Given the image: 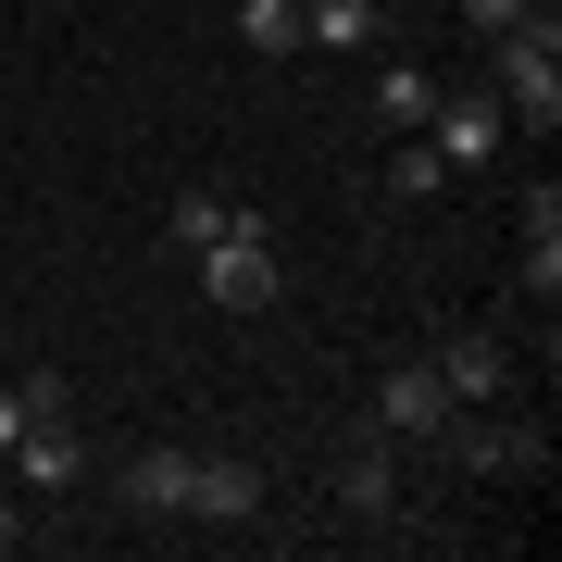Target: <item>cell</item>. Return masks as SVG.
<instances>
[{
    "label": "cell",
    "mask_w": 562,
    "mask_h": 562,
    "mask_svg": "<svg viewBox=\"0 0 562 562\" xmlns=\"http://www.w3.org/2000/svg\"><path fill=\"white\" fill-rule=\"evenodd\" d=\"M501 113H513V125H538V138L562 125V25H550V0L501 38Z\"/></svg>",
    "instance_id": "6da1fadb"
},
{
    "label": "cell",
    "mask_w": 562,
    "mask_h": 562,
    "mask_svg": "<svg viewBox=\"0 0 562 562\" xmlns=\"http://www.w3.org/2000/svg\"><path fill=\"white\" fill-rule=\"evenodd\" d=\"M188 262H201V288H213L225 313H276L288 301V262H276V238H262V213H238L213 250H188Z\"/></svg>",
    "instance_id": "7a4b0ae2"
},
{
    "label": "cell",
    "mask_w": 562,
    "mask_h": 562,
    "mask_svg": "<svg viewBox=\"0 0 562 562\" xmlns=\"http://www.w3.org/2000/svg\"><path fill=\"white\" fill-rule=\"evenodd\" d=\"M425 362H438V387H450V413H487V401H501V387H513V350L487 338V325H450V338L425 350Z\"/></svg>",
    "instance_id": "3957f363"
},
{
    "label": "cell",
    "mask_w": 562,
    "mask_h": 562,
    "mask_svg": "<svg viewBox=\"0 0 562 562\" xmlns=\"http://www.w3.org/2000/svg\"><path fill=\"white\" fill-rule=\"evenodd\" d=\"M0 462L25 475V501H63V487H88V438H76L63 413H25V438L0 450Z\"/></svg>",
    "instance_id": "277c9868"
},
{
    "label": "cell",
    "mask_w": 562,
    "mask_h": 562,
    "mask_svg": "<svg viewBox=\"0 0 562 562\" xmlns=\"http://www.w3.org/2000/svg\"><path fill=\"white\" fill-rule=\"evenodd\" d=\"M375 425H387V438H438V425H450V387H438V362H387V375H375Z\"/></svg>",
    "instance_id": "5b68a950"
},
{
    "label": "cell",
    "mask_w": 562,
    "mask_h": 562,
    "mask_svg": "<svg viewBox=\"0 0 562 562\" xmlns=\"http://www.w3.org/2000/svg\"><path fill=\"white\" fill-rule=\"evenodd\" d=\"M425 125H438V162H450V176H475V162H487V150L513 138V113L487 101V88H462V101H438Z\"/></svg>",
    "instance_id": "8992f818"
},
{
    "label": "cell",
    "mask_w": 562,
    "mask_h": 562,
    "mask_svg": "<svg viewBox=\"0 0 562 562\" xmlns=\"http://www.w3.org/2000/svg\"><path fill=\"white\" fill-rule=\"evenodd\" d=\"M188 513H201V525H250L262 513V475L225 462V450H188Z\"/></svg>",
    "instance_id": "52a82bcc"
},
{
    "label": "cell",
    "mask_w": 562,
    "mask_h": 562,
    "mask_svg": "<svg viewBox=\"0 0 562 562\" xmlns=\"http://www.w3.org/2000/svg\"><path fill=\"white\" fill-rule=\"evenodd\" d=\"M438 438L475 462V475H550V438H538V425H438Z\"/></svg>",
    "instance_id": "ba28073f"
},
{
    "label": "cell",
    "mask_w": 562,
    "mask_h": 562,
    "mask_svg": "<svg viewBox=\"0 0 562 562\" xmlns=\"http://www.w3.org/2000/svg\"><path fill=\"white\" fill-rule=\"evenodd\" d=\"M338 513H362V525H387L401 513V475H387V425L362 450H338Z\"/></svg>",
    "instance_id": "9c48e42d"
},
{
    "label": "cell",
    "mask_w": 562,
    "mask_h": 562,
    "mask_svg": "<svg viewBox=\"0 0 562 562\" xmlns=\"http://www.w3.org/2000/svg\"><path fill=\"white\" fill-rule=\"evenodd\" d=\"M125 513H188V450L176 438L125 450Z\"/></svg>",
    "instance_id": "30bf717a"
},
{
    "label": "cell",
    "mask_w": 562,
    "mask_h": 562,
    "mask_svg": "<svg viewBox=\"0 0 562 562\" xmlns=\"http://www.w3.org/2000/svg\"><path fill=\"white\" fill-rule=\"evenodd\" d=\"M375 38H387L375 0H301V50H338L350 63V50H375Z\"/></svg>",
    "instance_id": "8fae6325"
},
{
    "label": "cell",
    "mask_w": 562,
    "mask_h": 562,
    "mask_svg": "<svg viewBox=\"0 0 562 562\" xmlns=\"http://www.w3.org/2000/svg\"><path fill=\"white\" fill-rule=\"evenodd\" d=\"M513 262H525V288H538V301L562 288V188H550V176H538V201H525V250H513Z\"/></svg>",
    "instance_id": "7c38bea8"
},
{
    "label": "cell",
    "mask_w": 562,
    "mask_h": 562,
    "mask_svg": "<svg viewBox=\"0 0 562 562\" xmlns=\"http://www.w3.org/2000/svg\"><path fill=\"white\" fill-rule=\"evenodd\" d=\"M438 113V76L425 63H375V125H425Z\"/></svg>",
    "instance_id": "4fadbf2b"
},
{
    "label": "cell",
    "mask_w": 562,
    "mask_h": 562,
    "mask_svg": "<svg viewBox=\"0 0 562 562\" xmlns=\"http://www.w3.org/2000/svg\"><path fill=\"white\" fill-rule=\"evenodd\" d=\"M225 225H238V201H225V188H188V201L162 213V238H176V250H213Z\"/></svg>",
    "instance_id": "5bb4252c"
},
{
    "label": "cell",
    "mask_w": 562,
    "mask_h": 562,
    "mask_svg": "<svg viewBox=\"0 0 562 562\" xmlns=\"http://www.w3.org/2000/svg\"><path fill=\"white\" fill-rule=\"evenodd\" d=\"M238 50H301V0H238Z\"/></svg>",
    "instance_id": "9a60e30c"
},
{
    "label": "cell",
    "mask_w": 562,
    "mask_h": 562,
    "mask_svg": "<svg viewBox=\"0 0 562 562\" xmlns=\"http://www.w3.org/2000/svg\"><path fill=\"white\" fill-rule=\"evenodd\" d=\"M387 188H401V201H438V188H450L438 138H401V150H387Z\"/></svg>",
    "instance_id": "2e32d148"
},
{
    "label": "cell",
    "mask_w": 562,
    "mask_h": 562,
    "mask_svg": "<svg viewBox=\"0 0 562 562\" xmlns=\"http://www.w3.org/2000/svg\"><path fill=\"white\" fill-rule=\"evenodd\" d=\"M525 13H538V0H462V25H487V38H513Z\"/></svg>",
    "instance_id": "e0dca14e"
},
{
    "label": "cell",
    "mask_w": 562,
    "mask_h": 562,
    "mask_svg": "<svg viewBox=\"0 0 562 562\" xmlns=\"http://www.w3.org/2000/svg\"><path fill=\"white\" fill-rule=\"evenodd\" d=\"M25 438V387H0V450H13Z\"/></svg>",
    "instance_id": "ac0fdd59"
},
{
    "label": "cell",
    "mask_w": 562,
    "mask_h": 562,
    "mask_svg": "<svg viewBox=\"0 0 562 562\" xmlns=\"http://www.w3.org/2000/svg\"><path fill=\"white\" fill-rule=\"evenodd\" d=\"M375 13H401V0H375Z\"/></svg>",
    "instance_id": "d6986e66"
}]
</instances>
